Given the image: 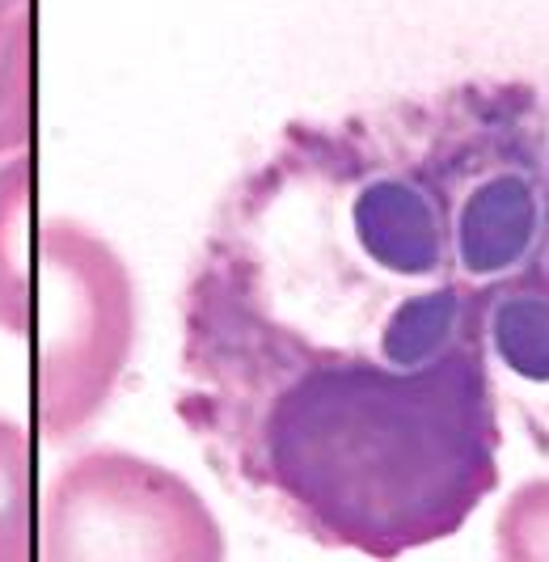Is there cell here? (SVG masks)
Wrapping results in <instances>:
<instances>
[{
    "label": "cell",
    "mask_w": 549,
    "mask_h": 562,
    "mask_svg": "<svg viewBox=\"0 0 549 562\" xmlns=\"http://www.w3.org/2000/svg\"><path fill=\"white\" fill-rule=\"evenodd\" d=\"M546 271H549V254H546Z\"/></svg>",
    "instance_id": "cell-9"
},
{
    "label": "cell",
    "mask_w": 549,
    "mask_h": 562,
    "mask_svg": "<svg viewBox=\"0 0 549 562\" xmlns=\"http://www.w3.org/2000/svg\"><path fill=\"white\" fill-rule=\"evenodd\" d=\"M178 415L304 537L372 559L452 537L498 482L482 335L423 368L304 360L182 390Z\"/></svg>",
    "instance_id": "cell-1"
},
{
    "label": "cell",
    "mask_w": 549,
    "mask_h": 562,
    "mask_svg": "<svg viewBox=\"0 0 549 562\" xmlns=\"http://www.w3.org/2000/svg\"><path fill=\"white\" fill-rule=\"evenodd\" d=\"M34 144V0H0V166Z\"/></svg>",
    "instance_id": "cell-5"
},
{
    "label": "cell",
    "mask_w": 549,
    "mask_h": 562,
    "mask_svg": "<svg viewBox=\"0 0 549 562\" xmlns=\"http://www.w3.org/2000/svg\"><path fill=\"white\" fill-rule=\"evenodd\" d=\"M537 529H546V537H537V541L524 550V559H546V546H549V482H528V486H520V491L512 495V504L503 507V516H498V550H503V546H512L516 537L537 533Z\"/></svg>",
    "instance_id": "cell-8"
},
{
    "label": "cell",
    "mask_w": 549,
    "mask_h": 562,
    "mask_svg": "<svg viewBox=\"0 0 549 562\" xmlns=\"http://www.w3.org/2000/svg\"><path fill=\"white\" fill-rule=\"evenodd\" d=\"M34 529V449L26 423L0 419V562L38 554Z\"/></svg>",
    "instance_id": "cell-7"
},
{
    "label": "cell",
    "mask_w": 549,
    "mask_h": 562,
    "mask_svg": "<svg viewBox=\"0 0 549 562\" xmlns=\"http://www.w3.org/2000/svg\"><path fill=\"white\" fill-rule=\"evenodd\" d=\"M0 330L30 351L43 445L107 411L136 347V280L107 237L34 199V153L0 166Z\"/></svg>",
    "instance_id": "cell-2"
},
{
    "label": "cell",
    "mask_w": 549,
    "mask_h": 562,
    "mask_svg": "<svg viewBox=\"0 0 549 562\" xmlns=\"http://www.w3.org/2000/svg\"><path fill=\"white\" fill-rule=\"evenodd\" d=\"M423 157L448 207L457 276L482 288L524 271L546 228V195L533 169L512 166V161L469 169L466 144L452 140L448 127L432 132V148Z\"/></svg>",
    "instance_id": "cell-4"
},
{
    "label": "cell",
    "mask_w": 549,
    "mask_h": 562,
    "mask_svg": "<svg viewBox=\"0 0 549 562\" xmlns=\"http://www.w3.org/2000/svg\"><path fill=\"white\" fill-rule=\"evenodd\" d=\"M38 559L212 562L224 559V533L182 474L136 452L93 449L43 491Z\"/></svg>",
    "instance_id": "cell-3"
},
{
    "label": "cell",
    "mask_w": 549,
    "mask_h": 562,
    "mask_svg": "<svg viewBox=\"0 0 549 562\" xmlns=\"http://www.w3.org/2000/svg\"><path fill=\"white\" fill-rule=\"evenodd\" d=\"M482 338L494 360L528 385H549V292L503 288L482 310Z\"/></svg>",
    "instance_id": "cell-6"
}]
</instances>
